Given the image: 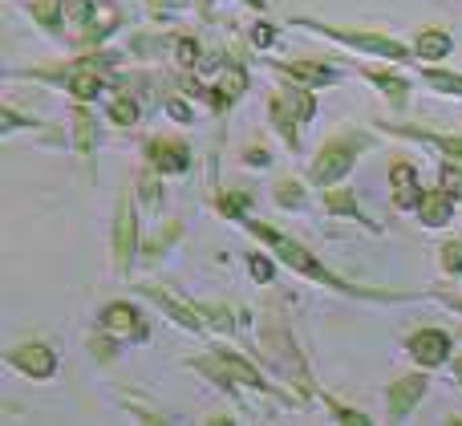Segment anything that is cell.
<instances>
[{
  "mask_svg": "<svg viewBox=\"0 0 462 426\" xmlns=\"http://www.w3.org/2000/svg\"><path fill=\"white\" fill-rule=\"evenodd\" d=\"M73 126H78V151L89 159V143H94V118H89L86 110L73 114Z\"/></svg>",
  "mask_w": 462,
  "mask_h": 426,
  "instance_id": "18",
  "label": "cell"
},
{
  "mask_svg": "<svg viewBox=\"0 0 462 426\" xmlns=\"http://www.w3.org/2000/svg\"><path fill=\"white\" fill-rule=\"evenodd\" d=\"M442 268L447 273H462V244H447L442 248Z\"/></svg>",
  "mask_w": 462,
  "mask_h": 426,
  "instance_id": "25",
  "label": "cell"
},
{
  "mask_svg": "<svg viewBox=\"0 0 462 426\" xmlns=\"http://www.w3.org/2000/svg\"><path fill=\"white\" fill-rule=\"evenodd\" d=\"M134 240H138L134 208H130V199H122V208H118V224H114V256H118V273H126L130 260H134Z\"/></svg>",
  "mask_w": 462,
  "mask_h": 426,
  "instance_id": "5",
  "label": "cell"
},
{
  "mask_svg": "<svg viewBox=\"0 0 462 426\" xmlns=\"http://www.w3.org/2000/svg\"><path fill=\"white\" fill-rule=\"evenodd\" d=\"M434 143H439V146H442V151H447V154H450V159H455V162H458V167H462V138H434Z\"/></svg>",
  "mask_w": 462,
  "mask_h": 426,
  "instance_id": "30",
  "label": "cell"
},
{
  "mask_svg": "<svg viewBox=\"0 0 462 426\" xmlns=\"http://www.w3.org/2000/svg\"><path fill=\"white\" fill-rule=\"evenodd\" d=\"M361 146H365L361 138H337V143L320 146L317 162H312V179H317V183H337V179L353 167V159H357Z\"/></svg>",
  "mask_w": 462,
  "mask_h": 426,
  "instance_id": "2",
  "label": "cell"
},
{
  "mask_svg": "<svg viewBox=\"0 0 462 426\" xmlns=\"http://www.w3.org/2000/svg\"><path fill=\"white\" fill-rule=\"evenodd\" d=\"M252 232L260 236L263 244H272L276 248V256L284 260L288 268H296V273H304V276H312V281H320V284H328V289H337V292H361V289H353V284H345L341 276H333L325 264H317V260L309 256V252L300 248V244H292L288 236H280L276 227H268V224H252Z\"/></svg>",
  "mask_w": 462,
  "mask_h": 426,
  "instance_id": "1",
  "label": "cell"
},
{
  "mask_svg": "<svg viewBox=\"0 0 462 426\" xmlns=\"http://www.w3.org/2000/svg\"><path fill=\"white\" fill-rule=\"evenodd\" d=\"M143 292H146V297H151L154 305H159L167 317H175V321L183 325V329H203V321H208V313H199V309H187V305H179V301H175V297H167V292H162V289H143Z\"/></svg>",
  "mask_w": 462,
  "mask_h": 426,
  "instance_id": "10",
  "label": "cell"
},
{
  "mask_svg": "<svg viewBox=\"0 0 462 426\" xmlns=\"http://www.w3.org/2000/svg\"><path fill=\"white\" fill-rule=\"evenodd\" d=\"M442 187H447V195H455V199H462V167H447L442 171Z\"/></svg>",
  "mask_w": 462,
  "mask_h": 426,
  "instance_id": "26",
  "label": "cell"
},
{
  "mask_svg": "<svg viewBox=\"0 0 462 426\" xmlns=\"http://www.w3.org/2000/svg\"><path fill=\"white\" fill-rule=\"evenodd\" d=\"M276 69L288 73V78H296V81H312V86L333 81V73H328L325 65H312V61H284V65H276Z\"/></svg>",
  "mask_w": 462,
  "mask_h": 426,
  "instance_id": "15",
  "label": "cell"
},
{
  "mask_svg": "<svg viewBox=\"0 0 462 426\" xmlns=\"http://www.w3.org/2000/svg\"><path fill=\"white\" fill-rule=\"evenodd\" d=\"M252 276L255 281H272V264L263 256H252Z\"/></svg>",
  "mask_w": 462,
  "mask_h": 426,
  "instance_id": "31",
  "label": "cell"
},
{
  "mask_svg": "<svg viewBox=\"0 0 462 426\" xmlns=\"http://www.w3.org/2000/svg\"><path fill=\"white\" fill-rule=\"evenodd\" d=\"M410 354L422 366H439V362H447V354H450V338L439 329H422L410 338Z\"/></svg>",
  "mask_w": 462,
  "mask_h": 426,
  "instance_id": "6",
  "label": "cell"
},
{
  "mask_svg": "<svg viewBox=\"0 0 462 426\" xmlns=\"http://www.w3.org/2000/svg\"><path fill=\"white\" fill-rule=\"evenodd\" d=\"M151 162H154V171H187V162H191V154H187V146L183 143H171V138H154L151 143Z\"/></svg>",
  "mask_w": 462,
  "mask_h": 426,
  "instance_id": "9",
  "label": "cell"
},
{
  "mask_svg": "<svg viewBox=\"0 0 462 426\" xmlns=\"http://www.w3.org/2000/svg\"><path fill=\"white\" fill-rule=\"evenodd\" d=\"M203 370H208V374H216L219 382L236 378V382H247V386H260V390H268V386H263V378H260V370H252V366H247L244 357H236V354H211L208 362H203Z\"/></svg>",
  "mask_w": 462,
  "mask_h": 426,
  "instance_id": "4",
  "label": "cell"
},
{
  "mask_svg": "<svg viewBox=\"0 0 462 426\" xmlns=\"http://www.w3.org/2000/svg\"><path fill=\"white\" fill-rule=\"evenodd\" d=\"M97 86H102V78H97V65H94V69L69 73V94L73 97H97Z\"/></svg>",
  "mask_w": 462,
  "mask_h": 426,
  "instance_id": "17",
  "label": "cell"
},
{
  "mask_svg": "<svg viewBox=\"0 0 462 426\" xmlns=\"http://www.w3.org/2000/svg\"><path fill=\"white\" fill-rule=\"evenodd\" d=\"M138 325L143 321H138V313L130 305H110L102 313V329H110V333H143Z\"/></svg>",
  "mask_w": 462,
  "mask_h": 426,
  "instance_id": "14",
  "label": "cell"
},
{
  "mask_svg": "<svg viewBox=\"0 0 462 426\" xmlns=\"http://www.w3.org/2000/svg\"><path fill=\"white\" fill-rule=\"evenodd\" d=\"M374 81L385 89V97H390L393 106L406 102V81H402V78H390V73H374Z\"/></svg>",
  "mask_w": 462,
  "mask_h": 426,
  "instance_id": "19",
  "label": "cell"
},
{
  "mask_svg": "<svg viewBox=\"0 0 462 426\" xmlns=\"http://www.w3.org/2000/svg\"><path fill=\"white\" fill-rule=\"evenodd\" d=\"M244 208H247L244 195H224V199H219V211H224V216H244Z\"/></svg>",
  "mask_w": 462,
  "mask_h": 426,
  "instance_id": "28",
  "label": "cell"
},
{
  "mask_svg": "<svg viewBox=\"0 0 462 426\" xmlns=\"http://www.w3.org/2000/svg\"><path fill=\"white\" fill-rule=\"evenodd\" d=\"M110 114H114V122H118V126H130V122L138 118V106L130 102V97H122V102H114Z\"/></svg>",
  "mask_w": 462,
  "mask_h": 426,
  "instance_id": "23",
  "label": "cell"
},
{
  "mask_svg": "<svg viewBox=\"0 0 462 426\" xmlns=\"http://www.w3.org/2000/svg\"><path fill=\"white\" fill-rule=\"evenodd\" d=\"M418 211H422V224L430 227H442L450 219V195L447 191H430L418 199Z\"/></svg>",
  "mask_w": 462,
  "mask_h": 426,
  "instance_id": "13",
  "label": "cell"
},
{
  "mask_svg": "<svg viewBox=\"0 0 462 426\" xmlns=\"http://www.w3.org/2000/svg\"><path fill=\"white\" fill-rule=\"evenodd\" d=\"M430 86L447 89V94H462V78H455V73H430Z\"/></svg>",
  "mask_w": 462,
  "mask_h": 426,
  "instance_id": "27",
  "label": "cell"
},
{
  "mask_svg": "<svg viewBox=\"0 0 462 426\" xmlns=\"http://www.w3.org/2000/svg\"><path fill=\"white\" fill-rule=\"evenodd\" d=\"M276 203L280 208H296V203H300V183H280L276 187Z\"/></svg>",
  "mask_w": 462,
  "mask_h": 426,
  "instance_id": "24",
  "label": "cell"
},
{
  "mask_svg": "<svg viewBox=\"0 0 462 426\" xmlns=\"http://www.w3.org/2000/svg\"><path fill=\"white\" fill-rule=\"evenodd\" d=\"M312 118V97L300 94V89H292V94H276L272 97V122H276V130L284 138H292L296 143V126L300 122Z\"/></svg>",
  "mask_w": 462,
  "mask_h": 426,
  "instance_id": "3",
  "label": "cell"
},
{
  "mask_svg": "<svg viewBox=\"0 0 462 426\" xmlns=\"http://www.w3.org/2000/svg\"><path fill=\"white\" fill-rule=\"evenodd\" d=\"M418 53H422L426 61H439V57L450 53V37L442 29H426L422 37H418Z\"/></svg>",
  "mask_w": 462,
  "mask_h": 426,
  "instance_id": "16",
  "label": "cell"
},
{
  "mask_svg": "<svg viewBox=\"0 0 462 426\" xmlns=\"http://www.w3.org/2000/svg\"><path fill=\"white\" fill-rule=\"evenodd\" d=\"M195 61H199V45L191 37L179 41V65H195Z\"/></svg>",
  "mask_w": 462,
  "mask_h": 426,
  "instance_id": "29",
  "label": "cell"
},
{
  "mask_svg": "<svg viewBox=\"0 0 462 426\" xmlns=\"http://www.w3.org/2000/svg\"><path fill=\"white\" fill-rule=\"evenodd\" d=\"M333 41H345L353 49H369V53H382V57H406V49L390 37H369V32H345V29H325Z\"/></svg>",
  "mask_w": 462,
  "mask_h": 426,
  "instance_id": "8",
  "label": "cell"
},
{
  "mask_svg": "<svg viewBox=\"0 0 462 426\" xmlns=\"http://www.w3.org/2000/svg\"><path fill=\"white\" fill-rule=\"evenodd\" d=\"M252 41H255V45H272V29H268V24H255V29H252Z\"/></svg>",
  "mask_w": 462,
  "mask_h": 426,
  "instance_id": "32",
  "label": "cell"
},
{
  "mask_svg": "<svg viewBox=\"0 0 462 426\" xmlns=\"http://www.w3.org/2000/svg\"><path fill=\"white\" fill-rule=\"evenodd\" d=\"M450 305H455V309H462V301H455V297H450Z\"/></svg>",
  "mask_w": 462,
  "mask_h": 426,
  "instance_id": "35",
  "label": "cell"
},
{
  "mask_svg": "<svg viewBox=\"0 0 462 426\" xmlns=\"http://www.w3.org/2000/svg\"><path fill=\"white\" fill-rule=\"evenodd\" d=\"M390 183H393V203L398 208H414L418 199H422V191H418V175L410 162H398V167L390 171Z\"/></svg>",
  "mask_w": 462,
  "mask_h": 426,
  "instance_id": "12",
  "label": "cell"
},
{
  "mask_svg": "<svg viewBox=\"0 0 462 426\" xmlns=\"http://www.w3.org/2000/svg\"><path fill=\"white\" fill-rule=\"evenodd\" d=\"M325 208H328V211H337V216H357V199H353L349 191H333V195H325Z\"/></svg>",
  "mask_w": 462,
  "mask_h": 426,
  "instance_id": "20",
  "label": "cell"
},
{
  "mask_svg": "<svg viewBox=\"0 0 462 426\" xmlns=\"http://www.w3.org/2000/svg\"><path fill=\"white\" fill-rule=\"evenodd\" d=\"M61 13L69 16L73 24H81V29H86L89 16H94V8H89V0H61Z\"/></svg>",
  "mask_w": 462,
  "mask_h": 426,
  "instance_id": "21",
  "label": "cell"
},
{
  "mask_svg": "<svg viewBox=\"0 0 462 426\" xmlns=\"http://www.w3.org/2000/svg\"><path fill=\"white\" fill-rule=\"evenodd\" d=\"M57 8H61V0H32V16L45 29H57Z\"/></svg>",
  "mask_w": 462,
  "mask_h": 426,
  "instance_id": "22",
  "label": "cell"
},
{
  "mask_svg": "<svg viewBox=\"0 0 462 426\" xmlns=\"http://www.w3.org/2000/svg\"><path fill=\"white\" fill-rule=\"evenodd\" d=\"M8 362H13L21 374H32V378H49V374L57 370L53 349H45V346H21V349H13Z\"/></svg>",
  "mask_w": 462,
  "mask_h": 426,
  "instance_id": "7",
  "label": "cell"
},
{
  "mask_svg": "<svg viewBox=\"0 0 462 426\" xmlns=\"http://www.w3.org/2000/svg\"><path fill=\"white\" fill-rule=\"evenodd\" d=\"M247 162L252 167H268V151H247Z\"/></svg>",
  "mask_w": 462,
  "mask_h": 426,
  "instance_id": "33",
  "label": "cell"
},
{
  "mask_svg": "<svg viewBox=\"0 0 462 426\" xmlns=\"http://www.w3.org/2000/svg\"><path fill=\"white\" fill-rule=\"evenodd\" d=\"M426 394V378H402L398 386L390 390V419H406L410 406Z\"/></svg>",
  "mask_w": 462,
  "mask_h": 426,
  "instance_id": "11",
  "label": "cell"
},
{
  "mask_svg": "<svg viewBox=\"0 0 462 426\" xmlns=\"http://www.w3.org/2000/svg\"><path fill=\"white\" fill-rule=\"evenodd\" d=\"M455 378H458V386H462V357L455 362Z\"/></svg>",
  "mask_w": 462,
  "mask_h": 426,
  "instance_id": "34",
  "label": "cell"
}]
</instances>
